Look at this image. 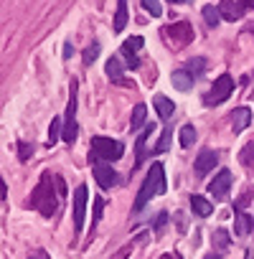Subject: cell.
<instances>
[{
  "label": "cell",
  "instance_id": "obj_2",
  "mask_svg": "<svg viewBox=\"0 0 254 259\" xmlns=\"http://www.w3.org/2000/svg\"><path fill=\"white\" fill-rule=\"evenodd\" d=\"M31 206L33 208H38L46 219H51L54 213H56V196H54V188H51V176L49 173H44L41 176V181H38V186L33 188V193H31Z\"/></svg>",
  "mask_w": 254,
  "mask_h": 259
},
{
  "label": "cell",
  "instance_id": "obj_14",
  "mask_svg": "<svg viewBox=\"0 0 254 259\" xmlns=\"http://www.w3.org/2000/svg\"><path fill=\"white\" fill-rule=\"evenodd\" d=\"M254 229V219L249 216V213H236V219H234V234L236 236H246L249 231Z\"/></svg>",
  "mask_w": 254,
  "mask_h": 259
},
{
  "label": "cell",
  "instance_id": "obj_25",
  "mask_svg": "<svg viewBox=\"0 0 254 259\" xmlns=\"http://www.w3.org/2000/svg\"><path fill=\"white\" fill-rule=\"evenodd\" d=\"M239 160L246 165V168H254V143H246L239 153Z\"/></svg>",
  "mask_w": 254,
  "mask_h": 259
},
{
  "label": "cell",
  "instance_id": "obj_40",
  "mask_svg": "<svg viewBox=\"0 0 254 259\" xmlns=\"http://www.w3.org/2000/svg\"><path fill=\"white\" fill-rule=\"evenodd\" d=\"M168 3H191V0H168Z\"/></svg>",
  "mask_w": 254,
  "mask_h": 259
},
{
  "label": "cell",
  "instance_id": "obj_3",
  "mask_svg": "<svg viewBox=\"0 0 254 259\" xmlns=\"http://www.w3.org/2000/svg\"><path fill=\"white\" fill-rule=\"evenodd\" d=\"M124 155V145L112 140V138H104V135H97L92 138V153L89 158L97 163V160H104V163H112V160H119Z\"/></svg>",
  "mask_w": 254,
  "mask_h": 259
},
{
  "label": "cell",
  "instance_id": "obj_18",
  "mask_svg": "<svg viewBox=\"0 0 254 259\" xmlns=\"http://www.w3.org/2000/svg\"><path fill=\"white\" fill-rule=\"evenodd\" d=\"M178 140H181V148H191L196 143V127L193 124H183L181 133H178Z\"/></svg>",
  "mask_w": 254,
  "mask_h": 259
},
{
  "label": "cell",
  "instance_id": "obj_19",
  "mask_svg": "<svg viewBox=\"0 0 254 259\" xmlns=\"http://www.w3.org/2000/svg\"><path fill=\"white\" fill-rule=\"evenodd\" d=\"M107 76H109L112 81L122 84V64H119V59H117V56H112V59L107 61Z\"/></svg>",
  "mask_w": 254,
  "mask_h": 259
},
{
  "label": "cell",
  "instance_id": "obj_11",
  "mask_svg": "<svg viewBox=\"0 0 254 259\" xmlns=\"http://www.w3.org/2000/svg\"><path fill=\"white\" fill-rule=\"evenodd\" d=\"M216 163H219V155H216L214 150H203V153L196 158V165H193V168H196L198 176H206L208 170L216 168Z\"/></svg>",
  "mask_w": 254,
  "mask_h": 259
},
{
  "label": "cell",
  "instance_id": "obj_41",
  "mask_svg": "<svg viewBox=\"0 0 254 259\" xmlns=\"http://www.w3.org/2000/svg\"><path fill=\"white\" fill-rule=\"evenodd\" d=\"M163 259H178V256H176V254H165Z\"/></svg>",
  "mask_w": 254,
  "mask_h": 259
},
{
  "label": "cell",
  "instance_id": "obj_5",
  "mask_svg": "<svg viewBox=\"0 0 254 259\" xmlns=\"http://www.w3.org/2000/svg\"><path fill=\"white\" fill-rule=\"evenodd\" d=\"M231 92H234V79H231L229 74H221V76L214 81L211 92L203 97V102H206V104H221V102H226V99L231 97Z\"/></svg>",
  "mask_w": 254,
  "mask_h": 259
},
{
  "label": "cell",
  "instance_id": "obj_8",
  "mask_svg": "<svg viewBox=\"0 0 254 259\" xmlns=\"http://www.w3.org/2000/svg\"><path fill=\"white\" fill-rule=\"evenodd\" d=\"M229 188H231V170H219L216 173V178L208 183V193L216 198V201H224L226 196H229Z\"/></svg>",
  "mask_w": 254,
  "mask_h": 259
},
{
  "label": "cell",
  "instance_id": "obj_31",
  "mask_svg": "<svg viewBox=\"0 0 254 259\" xmlns=\"http://www.w3.org/2000/svg\"><path fill=\"white\" fill-rule=\"evenodd\" d=\"M31 153H33V145H28V143H18V158H21L23 163L31 158Z\"/></svg>",
  "mask_w": 254,
  "mask_h": 259
},
{
  "label": "cell",
  "instance_id": "obj_24",
  "mask_svg": "<svg viewBox=\"0 0 254 259\" xmlns=\"http://www.w3.org/2000/svg\"><path fill=\"white\" fill-rule=\"evenodd\" d=\"M143 46H145V38H143V36H133V38H127V41L122 44V51L135 54V51H140Z\"/></svg>",
  "mask_w": 254,
  "mask_h": 259
},
{
  "label": "cell",
  "instance_id": "obj_32",
  "mask_svg": "<svg viewBox=\"0 0 254 259\" xmlns=\"http://www.w3.org/2000/svg\"><path fill=\"white\" fill-rule=\"evenodd\" d=\"M102 211H104V201L97 196V198H94V219H92V226H94V224L102 219Z\"/></svg>",
  "mask_w": 254,
  "mask_h": 259
},
{
  "label": "cell",
  "instance_id": "obj_4",
  "mask_svg": "<svg viewBox=\"0 0 254 259\" xmlns=\"http://www.w3.org/2000/svg\"><path fill=\"white\" fill-rule=\"evenodd\" d=\"M79 127H76V81H71V97L66 104V114H64V130H61V140L64 143H76Z\"/></svg>",
  "mask_w": 254,
  "mask_h": 259
},
{
  "label": "cell",
  "instance_id": "obj_13",
  "mask_svg": "<svg viewBox=\"0 0 254 259\" xmlns=\"http://www.w3.org/2000/svg\"><path fill=\"white\" fill-rule=\"evenodd\" d=\"M153 104H155V109H158V117L160 119H171L173 117V112H176V104L165 97V94H155V99H153Z\"/></svg>",
  "mask_w": 254,
  "mask_h": 259
},
{
  "label": "cell",
  "instance_id": "obj_10",
  "mask_svg": "<svg viewBox=\"0 0 254 259\" xmlns=\"http://www.w3.org/2000/svg\"><path fill=\"white\" fill-rule=\"evenodd\" d=\"M219 13H221V18L224 21H239L241 16H244V3L241 0H221L219 3Z\"/></svg>",
  "mask_w": 254,
  "mask_h": 259
},
{
  "label": "cell",
  "instance_id": "obj_37",
  "mask_svg": "<svg viewBox=\"0 0 254 259\" xmlns=\"http://www.w3.org/2000/svg\"><path fill=\"white\" fill-rule=\"evenodd\" d=\"M8 196V188H6V181L0 178V198H6Z\"/></svg>",
  "mask_w": 254,
  "mask_h": 259
},
{
  "label": "cell",
  "instance_id": "obj_23",
  "mask_svg": "<svg viewBox=\"0 0 254 259\" xmlns=\"http://www.w3.org/2000/svg\"><path fill=\"white\" fill-rule=\"evenodd\" d=\"M61 130H64L61 119H59V117H56V119H51V127H49V148H54V145L59 143V138H61Z\"/></svg>",
  "mask_w": 254,
  "mask_h": 259
},
{
  "label": "cell",
  "instance_id": "obj_12",
  "mask_svg": "<svg viewBox=\"0 0 254 259\" xmlns=\"http://www.w3.org/2000/svg\"><path fill=\"white\" fill-rule=\"evenodd\" d=\"M249 122H251V109L249 107H239V109L231 112V130L234 133H244V130L249 127Z\"/></svg>",
  "mask_w": 254,
  "mask_h": 259
},
{
  "label": "cell",
  "instance_id": "obj_21",
  "mask_svg": "<svg viewBox=\"0 0 254 259\" xmlns=\"http://www.w3.org/2000/svg\"><path fill=\"white\" fill-rule=\"evenodd\" d=\"M203 21H206V26H211V28H216L219 26V21H221V13H219V8H214V6H203Z\"/></svg>",
  "mask_w": 254,
  "mask_h": 259
},
{
  "label": "cell",
  "instance_id": "obj_33",
  "mask_svg": "<svg viewBox=\"0 0 254 259\" xmlns=\"http://www.w3.org/2000/svg\"><path fill=\"white\" fill-rule=\"evenodd\" d=\"M122 56H124V64H127V69H138V66H140V59H138L135 54H127V51H122Z\"/></svg>",
  "mask_w": 254,
  "mask_h": 259
},
{
  "label": "cell",
  "instance_id": "obj_34",
  "mask_svg": "<svg viewBox=\"0 0 254 259\" xmlns=\"http://www.w3.org/2000/svg\"><path fill=\"white\" fill-rule=\"evenodd\" d=\"M54 183H56L59 196H66V183H64V178H61V176H56V178H54Z\"/></svg>",
  "mask_w": 254,
  "mask_h": 259
},
{
  "label": "cell",
  "instance_id": "obj_39",
  "mask_svg": "<svg viewBox=\"0 0 254 259\" xmlns=\"http://www.w3.org/2000/svg\"><path fill=\"white\" fill-rule=\"evenodd\" d=\"M203 259H221V256H219V254H206Z\"/></svg>",
  "mask_w": 254,
  "mask_h": 259
},
{
  "label": "cell",
  "instance_id": "obj_27",
  "mask_svg": "<svg viewBox=\"0 0 254 259\" xmlns=\"http://www.w3.org/2000/svg\"><path fill=\"white\" fill-rule=\"evenodd\" d=\"M171 140H173V127H165V130H163L160 143L155 145V153H165V150L171 148Z\"/></svg>",
  "mask_w": 254,
  "mask_h": 259
},
{
  "label": "cell",
  "instance_id": "obj_28",
  "mask_svg": "<svg viewBox=\"0 0 254 259\" xmlns=\"http://www.w3.org/2000/svg\"><path fill=\"white\" fill-rule=\"evenodd\" d=\"M140 6H143L150 16H163V6H160V0H140Z\"/></svg>",
  "mask_w": 254,
  "mask_h": 259
},
{
  "label": "cell",
  "instance_id": "obj_30",
  "mask_svg": "<svg viewBox=\"0 0 254 259\" xmlns=\"http://www.w3.org/2000/svg\"><path fill=\"white\" fill-rule=\"evenodd\" d=\"M214 244H216L219 249H226V246H229V231H226V229H219V231L214 234Z\"/></svg>",
  "mask_w": 254,
  "mask_h": 259
},
{
  "label": "cell",
  "instance_id": "obj_6",
  "mask_svg": "<svg viewBox=\"0 0 254 259\" xmlns=\"http://www.w3.org/2000/svg\"><path fill=\"white\" fill-rule=\"evenodd\" d=\"M165 36H168V41L173 46H186V44L193 41V28H191L188 21H178V23L165 28Z\"/></svg>",
  "mask_w": 254,
  "mask_h": 259
},
{
  "label": "cell",
  "instance_id": "obj_9",
  "mask_svg": "<svg viewBox=\"0 0 254 259\" xmlns=\"http://www.w3.org/2000/svg\"><path fill=\"white\" fill-rule=\"evenodd\" d=\"M92 173H94V178H97V183H99V188H104V191H109L114 183H117V173L112 170V165L109 163H92Z\"/></svg>",
  "mask_w": 254,
  "mask_h": 259
},
{
  "label": "cell",
  "instance_id": "obj_1",
  "mask_svg": "<svg viewBox=\"0 0 254 259\" xmlns=\"http://www.w3.org/2000/svg\"><path fill=\"white\" fill-rule=\"evenodd\" d=\"M168 183H165V170H163V163H153V168L148 170V178L143 181V188L138 193V201H135V211H143L145 203L153 198V196H160L165 193Z\"/></svg>",
  "mask_w": 254,
  "mask_h": 259
},
{
  "label": "cell",
  "instance_id": "obj_26",
  "mask_svg": "<svg viewBox=\"0 0 254 259\" xmlns=\"http://www.w3.org/2000/svg\"><path fill=\"white\" fill-rule=\"evenodd\" d=\"M203 69H206V61H203L201 56H196V59L186 61V71H188V74H193V76H198Z\"/></svg>",
  "mask_w": 254,
  "mask_h": 259
},
{
  "label": "cell",
  "instance_id": "obj_29",
  "mask_svg": "<svg viewBox=\"0 0 254 259\" xmlns=\"http://www.w3.org/2000/svg\"><path fill=\"white\" fill-rule=\"evenodd\" d=\"M97 56H99V44H92L89 49H84V64L87 66H92L97 61Z\"/></svg>",
  "mask_w": 254,
  "mask_h": 259
},
{
  "label": "cell",
  "instance_id": "obj_22",
  "mask_svg": "<svg viewBox=\"0 0 254 259\" xmlns=\"http://www.w3.org/2000/svg\"><path fill=\"white\" fill-rule=\"evenodd\" d=\"M145 117H148V107H145V104H138V107L133 109V119H130L133 130H140V127L145 124Z\"/></svg>",
  "mask_w": 254,
  "mask_h": 259
},
{
  "label": "cell",
  "instance_id": "obj_20",
  "mask_svg": "<svg viewBox=\"0 0 254 259\" xmlns=\"http://www.w3.org/2000/svg\"><path fill=\"white\" fill-rule=\"evenodd\" d=\"M153 127H155V124H148V127H145V133L138 138V160H135V165H140L143 158H145V143H148V138L153 135Z\"/></svg>",
  "mask_w": 254,
  "mask_h": 259
},
{
  "label": "cell",
  "instance_id": "obj_7",
  "mask_svg": "<svg viewBox=\"0 0 254 259\" xmlns=\"http://www.w3.org/2000/svg\"><path fill=\"white\" fill-rule=\"evenodd\" d=\"M87 198H89V191L87 186H76L74 191V229L81 231L84 229V216H87Z\"/></svg>",
  "mask_w": 254,
  "mask_h": 259
},
{
  "label": "cell",
  "instance_id": "obj_38",
  "mask_svg": "<svg viewBox=\"0 0 254 259\" xmlns=\"http://www.w3.org/2000/svg\"><path fill=\"white\" fill-rule=\"evenodd\" d=\"M244 3V8H254V0H241Z\"/></svg>",
  "mask_w": 254,
  "mask_h": 259
},
{
  "label": "cell",
  "instance_id": "obj_36",
  "mask_svg": "<svg viewBox=\"0 0 254 259\" xmlns=\"http://www.w3.org/2000/svg\"><path fill=\"white\" fill-rule=\"evenodd\" d=\"M165 221H168V213H160V216H158V224H155V229H163V226H165Z\"/></svg>",
  "mask_w": 254,
  "mask_h": 259
},
{
  "label": "cell",
  "instance_id": "obj_17",
  "mask_svg": "<svg viewBox=\"0 0 254 259\" xmlns=\"http://www.w3.org/2000/svg\"><path fill=\"white\" fill-rule=\"evenodd\" d=\"M191 208H193V213H198V216H211V211H214L211 201L203 198V196H191Z\"/></svg>",
  "mask_w": 254,
  "mask_h": 259
},
{
  "label": "cell",
  "instance_id": "obj_15",
  "mask_svg": "<svg viewBox=\"0 0 254 259\" xmlns=\"http://www.w3.org/2000/svg\"><path fill=\"white\" fill-rule=\"evenodd\" d=\"M193 74H188L186 69H181V71H173V76H171V81H173V87L176 89H181V92H188L191 87H193Z\"/></svg>",
  "mask_w": 254,
  "mask_h": 259
},
{
  "label": "cell",
  "instance_id": "obj_16",
  "mask_svg": "<svg viewBox=\"0 0 254 259\" xmlns=\"http://www.w3.org/2000/svg\"><path fill=\"white\" fill-rule=\"evenodd\" d=\"M127 0H117V11H114V33H122L127 26Z\"/></svg>",
  "mask_w": 254,
  "mask_h": 259
},
{
  "label": "cell",
  "instance_id": "obj_35",
  "mask_svg": "<svg viewBox=\"0 0 254 259\" xmlns=\"http://www.w3.org/2000/svg\"><path fill=\"white\" fill-rule=\"evenodd\" d=\"M64 54H66V59H71V56H74V46H71L69 41L64 44Z\"/></svg>",
  "mask_w": 254,
  "mask_h": 259
}]
</instances>
